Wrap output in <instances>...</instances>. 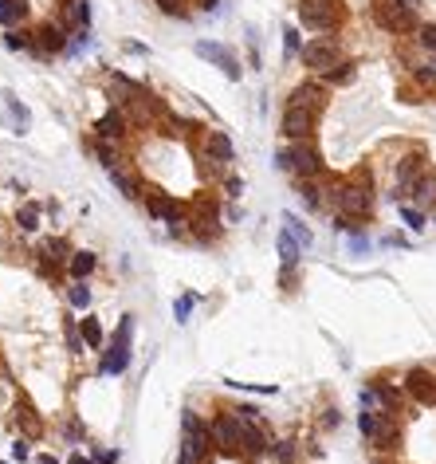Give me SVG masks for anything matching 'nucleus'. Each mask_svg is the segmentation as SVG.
I'll list each match as a JSON object with an SVG mask.
<instances>
[{"label": "nucleus", "instance_id": "f257e3e1", "mask_svg": "<svg viewBox=\"0 0 436 464\" xmlns=\"http://www.w3.org/2000/svg\"><path fill=\"white\" fill-rule=\"evenodd\" d=\"M373 205H377V189H373V173L366 166H358L350 177H330V193H327V209L330 212H346L354 221H370Z\"/></svg>", "mask_w": 436, "mask_h": 464}, {"label": "nucleus", "instance_id": "f03ea898", "mask_svg": "<svg viewBox=\"0 0 436 464\" xmlns=\"http://www.w3.org/2000/svg\"><path fill=\"white\" fill-rule=\"evenodd\" d=\"M217 444H212V425H208L193 405L181 409V444H177V464H212Z\"/></svg>", "mask_w": 436, "mask_h": 464}, {"label": "nucleus", "instance_id": "7ed1b4c3", "mask_svg": "<svg viewBox=\"0 0 436 464\" xmlns=\"http://www.w3.org/2000/svg\"><path fill=\"white\" fill-rule=\"evenodd\" d=\"M275 166L283 169L291 181H303V177H327V162L318 154L315 138H306V142H287L279 154H275Z\"/></svg>", "mask_w": 436, "mask_h": 464}, {"label": "nucleus", "instance_id": "20e7f679", "mask_svg": "<svg viewBox=\"0 0 436 464\" xmlns=\"http://www.w3.org/2000/svg\"><path fill=\"white\" fill-rule=\"evenodd\" d=\"M358 433L373 453H393L401 444V417L393 413H377V409H361L358 413Z\"/></svg>", "mask_w": 436, "mask_h": 464}, {"label": "nucleus", "instance_id": "39448f33", "mask_svg": "<svg viewBox=\"0 0 436 464\" xmlns=\"http://www.w3.org/2000/svg\"><path fill=\"white\" fill-rule=\"evenodd\" d=\"M71 256H75V248H71V240L67 236H47V240H40L32 248V264L36 272H40V279H47V284H63L67 276V264H71Z\"/></svg>", "mask_w": 436, "mask_h": 464}, {"label": "nucleus", "instance_id": "423d86ee", "mask_svg": "<svg viewBox=\"0 0 436 464\" xmlns=\"http://www.w3.org/2000/svg\"><path fill=\"white\" fill-rule=\"evenodd\" d=\"M295 16L306 32L315 36H330L346 24V8L342 0H295Z\"/></svg>", "mask_w": 436, "mask_h": 464}, {"label": "nucleus", "instance_id": "0eeeda50", "mask_svg": "<svg viewBox=\"0 0 436 464\" xmlns=\"http://www.w3.org/2000/svg\"><path fill=\"white\" fill-rule=\"evenodd\" d=\"M409 398H405L401 382H393L389 374H373L366 386H361V409H377V413H393L401 417Z\"/></svg>", "mask_w": 436, "mask_h": 464}, {"label": "nucleus", "instance_id": "6e6552de", "mask_svg": "<svg viewBox=\"0 0 436 464\" xmlns=\"http://www.w3.org/2000/svg\"><path fill=\"white\" fill-rule=\"evenodd\" d=\"M370 16H373V24L389 36H413L416 24H421L416 20V8L409 0H373Z\"/></svg>", "mask_w": 436, "mask_h": 464}, {"label": "nucleus", "instance_id": "1a4fd4ad", "mask_svg": "<svg viewBox=\"0 0 436 464\" xmlns=\"http://www.w3.org/2000/svg\"><path fill=\"white\" fill-rule=\"evenodd\" d=\"M212 444H217L220 456H232V461H240V444H244V417L240 413H232L228 405H220L212 417Z\"/></svg>", "mask_w": 436, "mask_h": 464}, {"label": "nucleus", "instance_id": "9d476101", "mask_svg": "<svg viewBox=\"0 0 436 464\" xmlns=\"http://www.w3.org/2000/svg\"><path fill=\"white\" fill-rule=\"evenodd\" d=\"M338 59H346V52H342L338 32H330V36H311V40L303 44V56H299V63H303L311 75H322V71H330V67L338 63Z\"/></svg>", "mask_w": 436, "mask_h": 464}, {"label": "nucleus", "instance_id": "9b49d317", "mask_svg": "<svg viewBox=\"0 0 436 464\" xmlns=\"http://www.w3.org/2000/svg\"><path fill=\"white\" fill-rule=\"evenodd\" d=\"M428 173V154L421 146L405 150L397 162H393V201H409V189Z\"/></svg>", "mask_w": 436, "mask_h": 464}, {"label": "nucleus", "instance_id": "f8f14e48", "mask_svg": "<svg viewBox=\"0 0 436 464\" xmlns=\"http://www.w3.org/2000/svg\"><path fill=\"white\" fill-rule=\"evenodd\" d=\"M318 111H306V107H283L279 114V134H283V142H306V138H315L318 130Z\"/></svg>", "mask_w": 436, "mask_h": 464}, {"label": "nucleus", "instance_id": "ddd939ff", "mask_svg": "<svg viewBox=\"0 0 436 464\" xmlns=\"http://www.w3.org/2000/svg\"><path fill=\"white\" fill-rule=\"evenodd\" d=\"M401 389L413 405H436V370H428V366H409L401 374Z\"/></svg>", "mask_w": 436, "mask_h": 464}, {"label": "nucleus", "instance_id": "4468645a", "mask_svg": "<svg viewBox=\"0 0 436 464\" xmlns=\"http://www.w3.org/2000/svg\"><path fill=\"white\" fill-rule=\"evenodd\" d=\"M91 134H95V138H107V142H126V138L134 134L130 111L110 102V111H102L95 122H91Z\"/></svg>", "mask_w": 436, "mask_h": 464}, {"label": "nucleus", "instance_id": "2eb2a0df", "mask_svg": "<svg viewBox=\"0 0 436 464\" xmlns=\"http://www.w3.org/2000/svg\"><path fill=\"white\" fill-rule=\"evenodd\" d=\"M196 150H201L205 162H212V166H220V169H228L232 162H236V146H232V138L224 130H205L196 138Z\"/></svg>", "mask_w": 436, "mask_h": 464}, {"label": "nucleus", "instance_id": "dca6fc26", "mask_svg": "<svg viewBox=\"0 0 436 464\" xmlns=\"http://www.w3.org/2000/svg\"><path fill=\"white\" fill-rule=\"evenodd\" d=\"M8 421H12V429H16V437H40L44 433V417H40V409H36V401L28 394H16Z\"/></svg>", "mask_w": 436, "mask_h": 464}, {"label": "nucleus", "instance_id": "f3484780", "mask_svg": "<svg viewBox=\"0 0 436 464\" xmlns=\"http://www.w3.org/2000/svg\"><path fill=\"white\" fill-rule=\"evenodd\" d=\"M193 52L201 59H208V63H217L224 75L232 79V83H240V75H244V67H240V59H236V52L232 47H224V44H217V40H196L193 44Z\"/></svg>", "mask_w": 436, "mask_h": 464}, {"label": "nucleus", "instance_id": "a211bd4d", "mask_svg": "<svg viewBox=\"0 0 436 464\" xmlns=\"http://www.w3.org/2000/svg\"><path fill=\"white\" fill-rule=\"evenodd\" d=\"M330 102V87L322 83V79H303L299 87H291V95H287L283 107H306V111H327Z\"/></svg>", "mask_w": 436, "mask_h": 464}, {"label": "nucleus", "instance_id": "6ab92c4d", "mask_svg": "<svg viewBox=\"0 0 436 464\" xmlns=\"http://www.w3.org/2000/svg\"><path fill=\"white\" fill-rule=\"evenodd\" d=\"M146 83H138V79H130V75H122V71H110V95L107 99L114 102V107H130V102H138L146 95Z\"/></svg>", "mask_w": 436, "mask_h": 464}, {"label": "nucleus", "instance_id": "aec40b11", "mask_svg": "<svg viewBox=\"0 0 436 464\" xmlns=\"http://www.w3.org/2000/svg\"><path fill=\"white\" fill-rule=\"evenodd\" d=\"M32 36H36V47L44 52V56H59V52H67V40H71V32H67L59 20H47V24H40V28H32Z\"/></svg>", "mask_w": 436, "mask_h": 464}, {"label": "nucleus", "instance_id": "412c9836", "mask_svg": "<svg viewBox=\"0 0 436 464\" xmlns=\"http://www.w3.org/2000/svg\"><path fill=\"white\" fill-rule=\"evenodd\" d=\"M327 193H330V177H303V181H295V197L303 201L311 212L327 209Z\"/></svg>", "mask_w": 436, "mask_h": 464}, {"label": "nucleus", "instance_id": "4be33fe9", "mask_svg": "<svg viewBox=\"0 0 436 464\" xmlns=\"http://www.w3.org/2000/svg\"><path fill=\"white\" fill-rule=\"evenodd\" d=\"M91 154L98 157V166L107 169V173L130 162V154H126V146L122 142H107V138H95V134H91Z\"/></svg>", "mask_w": 436, "mask_h": 464}, {"label": "nucleus", "instance_id": "5701e85b", "mask_svg": "<svg viewBox=\"0 0 436 464\" xmlns=\"http://www.w3.org/2000/svg\"><path fill=\"white\" fill-rule=\"evenodd\" d=\"M110 181H114V189H118L122 197H130V201H142V193H146V181H142V173L126 162V166H118V169H110Z\"/></svg>", "mask_w": 436, "mask_h": 464}, {"label": "nucleus", "instance_id": "b1692460", "mask_svg": "<svg viewBox=\"0 0 436 464\" xmlns=\"http://www.w3.org/2000/svg\"><path fill=\"white\" fill-rule=\"evenodd\" d=\"M59 24H63L71 36H75V32H87L91 4H87V0H63V4H59Z\"/></svg>", "mask_w": 436, "mask_h": 464}, {"label": "nucleus", "instance_id": "393cba45", "mask_svg": "<svg viewBox=\"0 0 436 464\" xmlns=\"http://www.w3.org/2000/svg\"><path fill=\"white\" fill-rule=\"evenodd\" d=\"M409 71H413L416 87L436 95V52H425V47H421V56L409 59Z\"/></svg>", "mask_w": 436, "mask_h": 464}, {"label": "nucleus", "instance_id": "a878e982", "mask_svg": "<svg viewBox=\"0 0 436 464\" xmlns=\"http://www.w3.org/2000/svg\"><path fill=\"white\" fill-rule=\"evenodd\" d=\"M126 366H130V346L110 343L107 350H102V362H98V374H102V378H118V374H126Z\"/></svg>", "mask_w": 436, "mask_h": 464}, {"label": "nucleus", "instance_id": "bb28decb", "mask_svg": "<svg viewBox=\"0 0 436 464\" xmlns=\"http://www.w3.org/2000/svg\"><path fill=\"white\" fill-rule=\"evenodd\" d=\"M409 205H416V209H425V212L436 209V169H428V173L409 189Z\"/></svg>", "mask_w": 436, "mask_h": 464}, {"label": "nucleus", "instance_id": "cd10ccee", "mask_svg": "<svg viewBox=\"0 0 436 464\" xmlns=\"http://www.w3.org/2000/svg\"><path fill=\"white\" fill-rule=\"evenodd\" d=\"M299 256H303V244L283 229L279 232V272H299Z\"/></svg>", "mask_w": 436, "mask_h": 464}, {"label": "nucleus", "instance_id": "c85d7f7f", "mask_svg": "<svg viewBox=\"0 0 436 464\" xmlns=\"http://www.w3.org/2000/svg\"><path fill=\"white\" fill-rule=\"evenodd\" d=\"M354 75H358V63L354 59H338V63L330 67V71H322V75H315V79H322L327 87H346V83H354Z\"/></svg>", "mask_w": 436, "mask_h": 464}, {"label": "nucleus", "instance_id": "c756f323", "mask_svg": "<svg viewBox=\"0 0 436 464\" xmlns=\"http://www.w3.org/2000/svg\"><path fill=\"white\" fill-rule=\"evenodd\" d=\"M95 272H98V256L87 252V248H75L71 264H67V276H71V279H91Z\"/></svg>", "mask_w": 436, "mask_h": 464}, {"label": "nucleus", "instance_id": "7c9ffc66", "mask_svg": "<svg viewBox=\"0 0 436 464\" xmlns=\"http://www.w3.org/2000/svg\"><path fill=\"white\" fill-rule=\"evenodd\" d=\"M79 331H83V343H87V350H107V331H102V323H98L95 315H87V311H83V319H79Z\"/></svg>", "mask_w": 436, "mask_h": 464}, {"label": "nucleus", "instance_id": "2f4dec72", "mask_svg": "<svg viewBox=\"0 0 436 464\" xmlns=\"http://www.w3.org/2000/svg\"><path fill=\"white\" fill-rule=\"evenodd\" d=\"M40 212H44V205H40V201H24L20 209H16V232L32 236V232L40 229Z\"/></svg>", "mask_w": 436, "mask_h": 464}, {"label": "nucleus", "instance_id": "473e14b6", "mask_svg": "<svg viewBox=\"0 0 436 464\" xmlns=\"http://www.w3.org/2000/svg\"><path fill=\"white\" fill-rule=\"evenodd\" d=\"M0 107H4V114H8L12 130H16V134H24V130H28V122H32V118H28V111H24L20 102L12 99L8 91H4V95H0Z\"/></svg>", "mask_w": 436, "mask_h": 464}, {"label": "nucleus", "instance_id": "72a5a7b5", "mask_svg": "<svg viewBox=\"0 0 436 464\" xmlns=\"http://www.w3.org/2000/svg\"><path fill=\"white\" fill-rule=\"evenodd\" d=\"M63 291H67V307H71V311H87L91 307L87 279H71V284H63Z\"/></svg>", "mask_w": 436, "mask_h": 464}, {"label": "nucleus", "instance_id": "f704fd0d", "mask_svg": "<svg viewBox=\"0 0 436 464\" xmlns=\"http://www.w3.org/2000/svg\"><path fill=\"white\" fill-rule=\"evenodd\" d=\"M28 20V4L24 0H0V24L4 28H20Z\"/></svg>", "mask_w": 436, "mask_h": 464}, {"label": "nucleus", "instance_id": "c9c22d12", "mask_svg": "<svg viewBox=\"0 0 436 464\" xmlns=\"http://www.w3.org/2000/svg\"><path fill=\"white\" fill-rule=\"evenodd\" d=\"M267 453H272V461H275V464H295V453H299V444H295V437H275Z\"/></svg>", "mask_w": 436, "mask_h": 464}, {"label": "nucleus", "instance_id": "e433bc0d", "mask_svg": "<svg viewBox=\"0 0 436 464\" xmlns=\"http://www.w3.org/2000/svg\"><path fill=\"white\" fill-rule=\"evenodd\" d=\"M63 334H67V350L71 354H83L87 343H83V331H79V319L75 315H63Z\"/></svg>", "mask_w": 436, "mask_h": 464}, {"label": "nucleus", "instance_id": "4c0bfd02", "mask_svg": "<svg viewBox=\"0 0 436 464\" xmlns=\"http://www.w3.org/2000/svg\"><path fill=\"white\" fill-rule=\"evenodd\" d=\"M401 221H405V229H409V232H425L428 217H425V209H416V205L401 201Z\"/></svg>", "mask_w": 436, "mask_h": 464}, {"label": "nucleus", "instance_id": "58836bf2", "mask_svg": "<svg viewBox=\"0 0 436 464\" xmlns=\"http://www.w3.org/2000/svg\"><path fill=\"white\" fill-rule=\"evenodd\" d=\"M196 303H201V295H196V291L177 295V299H173V319H177V323H189V319H193V307H196Z\"/></svg>", "mask_w": 436, "mask_h": 464}, {"label": "nucleus", "instance_id": "ea45409f", "mask_svg": "<svg viewBox=\"0 0 436 464\" xmlns=\"http://www.w3.org/2000/svg\"><path fill=\"white\" fill-rule=\"evenodd\" d=\"M303 56V40H299V28L295 24H287L283 28V59L291 63V59H299Z\"/></svg>", "mask_w": 436, "mask_h": 464}, {"label": "nucleus", "instance_id": "a19ab883", "mask_svg": "<svg viewBox=\"0 0 436 464\" xmlns=\"http://www.w3.org/2000/svg\"><path fill=\"white\" fill-rule=\"evenodd\" d=\"M4 47H12V52H24V47H36V36L28 32V28H8V36H4Z\"/></svg>", "mask_w": 436, "mask_h": 464}, {"label": "nucleus", "instance_id": "79ce46f5", "mask_svg": "<svg viewBox=\"0 0 436 464\" xmlns=\"http://www.w3.org/2000/svg\"><path fill=\"white\" fill-rule=\"evenodd\" d=\"M416 47H425V52H436V24L433 20H421L416 24V32H413Z\"/></svg>", "mask_w": 436, "mask_h": 464}, {"label": "nucleus", "instance_id": "37998d69", "mask_svg": "<svg viewBox=\"0 0 436 464\" xmlns=\"http://www.w3.org/2000/svg\"><path fill=\"white\" fill-rule=\"evenodd\" d=\"M283 229L291 232V236H295V240H299V244H303V248H306V244H311V229H306V224L299 221L295 212H287V217H283Z\"/></svg>", "mask_w": 436, "mask_h": 464}, {"label": "nucleus", "instance_id": "c03bdc74", "mask_svg": "<svg viewBox=\"0 0 436 464\" xmlns=\"http://www.w3.org/2000/svg\"><path fill=\"white\" fill-rule=\"evenodd\" d=\"M153 4H157V12H162V16H177V20H181V16H189V0H153Z\"/></svg>", "mask_w": 436, "mask_h": 464}, {"label": "nucleus", "instance_id": "a18cd8bd", "mask_svg": "<svg viewBox=\"0 0 436 464\" xmlns=\"http://www.w3.org/2000/svg\"><path fill=\"white\" fill-rule=\"evenodd\" d=\"M63 441H71V444L87 441V429H83V421H79V417H67L63 421Z\"/></svg>", "mask_w": 436, "mask_h": 464}, {"label": "nucleus", "instance_id": "49530a36", "mask_svg": "<svg viewBox=\"0 0 436 464\" xmlns=\"http://www.w3.org/2000/svg\"><path fill=\"white\" fill-rule=\"evenodd\" d=\"M130 339H134V315H122V319H118V331H114V343H118V346H130Z\"/></svg>", "mask_w": 436, "mask_h": 464}, {"label": "nucleus", "instance_id": "de8ad7c7", "mask_svg": "<svg viewBox=\"0 0 436 464\" xmlns=\"http://www.w3.org/2000/svg\"><path fill=\"white\" fill-rule=\"evenodd\" d=\"M228 389H244V394H275V386H251V382H236V378H224Z\"/></svg>", "mask_w": 436, "mask_h": 464}, {"label": "nucleus", "instance_id": "09e8293b", "mask_svg": "<svg viewBox=\"0 0 436 464\" xmlns=\"http://www.w3.org/2000/svg\"><path fill=\"white\" fill-rule=\"evenodd\" d=\"M318 425H322V429H338V425H342V413H338V405H327V409H322V417H318Z\"/></svg>", "mask_w": 436, "mask_h": 464}, {"label": "nucleus", "instance_id": "8fccbe9b", "mask_svg": "<svg viewBox=\"0 0 436 464\" xmlns=\"http://www.w3.org/2000/svg\"><path fill=\"white\" fill-rule=\"evenodd\" d=\"M350 248H354V256H361V252H370V240H366V232H350Z\"/></svg>", "mask_w": 436, "mask_h": 464}, {"label": "nucleus", "instance_id": "3c124183", "mask_svg": "<svg viewBox=\"0 0 436 464\" xmlns=\"http://www.w3.org/2000/svg\"><path fill=\"white\" fill-rule=\"evenodd\" d=\"M232 413H240V417H251V421H263L260 417V405H248V401H240V405H228Z\"/></svg>", "mask_w": 436, "mask_h": 464}, {"label": "nucleus", "instance_id": "603ef678", "mask_svg": "<svg viewBox=\"0 0 436 464\" xmlns=\"http://www.w3.org/2000/svg\"><path fill=\"white\" fill-rule=\"evenodd\" d=\"M12 456H16V461H28V456H32V449H28V437H16V441H12Z\"/></svg>", "mask_w": 436, "mask_h": 464}, {"label": "nucleus", "instance_id": "864d4df0", "mask_svg": "<svg viewBox=\"0 0 436 464\" xmlns=\"http://www.w3.org/2000/svg\"><path fill=\"white\" fill-rule=\"evenodd\" d=\"M382 244H389V248H409V236H405V232H389V236H382Z\"/></svg>", "mask_w": 436, "mask_h": 464}, {"label": "nucleus", "instance_id": "5fc2aeb1", "mask_svg": "<svg viewBox=\"0 0 436 464\" xmlns=\"http://www.w3.org/2000/svg\"><path fill=\"white\" fill-rule=\"evenodd\" d=\"M95 461H98V464H118V449H98Z\"/></svg>", "mask_w": 436, "mask_h": 464}, {"label": "nucleus", "instance_id": "6e6d98bb", "mask_svg": "<svg viewBox=\"0 0 436 464\" xmlns=\"http://www.w3.org/2000/svg\"><path fill=\"white\" fill-rule=\"evenodd\" d=\"M240 189H244L240 177H224V193H228V197H240Z\"/></svg>", "mask_w": 436, "mask_h": 464}, {"label": "nucleus", "instance_id": "4d7b16f0", "mask_svg": "<svg viewBox=\"0 0 436 464\" xmlns=\"http://www.w3.org/2000/svg\"><path fill=\"white\" fill-rule=\"evenodd\" d=\"M122 47H126L130 56H150V47H146V44H138V40H126Z\"/></svg>", "mask_w": 436, "mask_h": 464}, {"label": "nucleus", "instance_id": "13d9d810", "mask_svg": "<svg viewBox=\"0 0 436 464\" xmlns=\"http://www.w3.org/2000/svg\"><path fill=\"white\" fill-rule=\"evenodd\" d=\"M67 464H98V461H95V456H83V453H71V456H67Z\"/></svg>", "mask_w": 436, "mask_h": 464}, {"label": "nucleus", "instance_id": "bf43d9fd", "mask_svg": "<svg viewBox=\"0 0 436 464\" xmlns=\"http://www.w3.org/2000/svg\"><path fill=\"white\" fill-rule=\"evenodd\" d=\"M196 8H201V12H217L220 0H196Z\"/></svg>", "mask_w": 436, "mask_h": 464}, {"label": "nucleus", "instance_id": "052dcab7", "mask_svg": "<svg viewBox=\"0 0 436 464\" xmlns=\"http://www.w3.org/2000/svg\"><path fill=\"white\" fill-rule=\"evenodd\" d=\"M40 464H59V461H55L52 453H40Z\"/></svg>", "mask_w": 436, "mask_h": 464}]
</instances>
